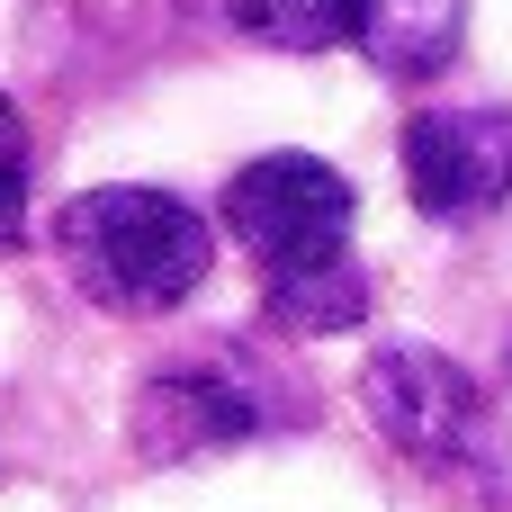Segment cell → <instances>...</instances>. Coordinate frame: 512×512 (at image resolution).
<instances>
[{"instance_id": "obj_1", "label": "cell", "mask_w": 512, "mask_h": 512, "mask_svg": "<svg viewBox=\"0 0 512 512\" xmlns=\"http://www.w3.org/2000/svg\"><path fill=\"white\" fill-rule=\"evenodd\" d=\"M54 252L72 270V288L108 315H171L198 297L216 234L189 198L171 189H81L54 216Z\"/></svg>"}, {"instance_id": "obj_2", "label": "cell", "mask_w": 512, "mask_h": 512, "mask_svg": "<svg viewBox=\"0 0 512 512\" xmlns=\"http://www.w3.org/2000/svg\"><path fill=\"white\" fill-rule=\"evenodd\" d=\"M360 405H369L378 441L396 459H414L423 477L468 486V495H486L495 512L512 504V432H504V414L486 405V387L459 360H441L423 342H387L360 369Z\"/></svg>"}, {"instance_id": "obj_3", "label": "cell", "mask_w": 512, "mask_h": 512, "mask_svg": "<svg viewBox=\"0 0 512 512\" xmlns=\"http://www.w3.org/2000/svg\"><path fill=\"white\" fill-rule=\"evenodd\" d=\"M225 225L261 261V279L333 261V252H351V180L315 153H261L225 180Z\"/></svg>"}, {"instance_id": "obj_4", "label": "cell", "mask_w": 512, "mask_h": 512, "mask_svg": "<svg viewBox=\"0 0 512 512\" xmlns=\"http://www.w3.org/2000/svg\"><path fill=\"white\" fill-rule=\"evenodd\" d=\"M270 432V405H261V387L234 369V360H216V351H198V360H171V369H153L144 387H135V450L144 459H207V450H243V441H261Z\"/></svg>"}, {"instance_id": "obj_5", "label": "cell", "mask_w": 512, "mask_h": 512, "mask_svg": "<svg viewBox=\"0 0 512 512\" xmlns=\"http://www.w3.org/2000/svg\"><path fill=\"white\" fill-rule=\"evenodd\" d=\"M405 189L441 225H477L512 198V108H423L405 126Z\"/></svg>"}, {"instance_id": "obj_6", "label": "cell", "mask_w": 512, "mask_h": 512, "mask_svg": "<svg viewBox=\"0 0 512 512\" xmlns=\"http://www.w3.org/2000/svg\"><path fill=\"white\" fill-rule=\"evenodd\" d=\"M351 45L387 81H432L468 45V0H351Z\"/></svg>"}, {"instance_id": "obj_7", "label": "cell", "mask_w": 512, "mask_h": 512, "mask_svg": "<svg viewBox=\"0 0 512 512\" xmlns=\"http://www.w3.org/2000/svg\"><path fill=\"white\" fill-rule=\"evenodd\" d=\"M261 306H270V324L279 333H351L360 315H369V270L351 261V252H333V261H306V270H279V279H261Z\"/></svg>"}, {"instance_id": "obj_8", "label": "cell", "mask_w": 512, "mask_h": 512, "mask_svg": "<svg viewBox=\"0 0 512 512\" xmlns=\"http://www.w3.org/2000/svg\"><path fill=\"white\" fill-rule=\"evenodd\" d=\"M225 18L252 45H279V54H333V45H351V0H225Z\"/></svg>"}, {"instance_id": "obj_9", "label": "cell", "mask_w": 512, "mask_h": 512, "mask_svg": "<svg viewBox=\"0 0 512 512\" xmlns=\"http://www.w3.org/2000/svg\"><path fill=\"white\" fill-rule=\"evenodd\" d=\"M18 234H27V126L0 90V243H18Z\"/></svg>"}, {"instance_id": "obj_10", "label": "cell", "mask_w": 512, "mask_h": 512, "mask_svg": "<svg viewBox=\"0 0 512 512\" xmlns=\"http://www.w3.org/2000/svg\"><path fill=\"white\" fill-rule=\"evenodd\" d=\"M504 360H512V342H504Z\"/></svg>"}]
</instances>
